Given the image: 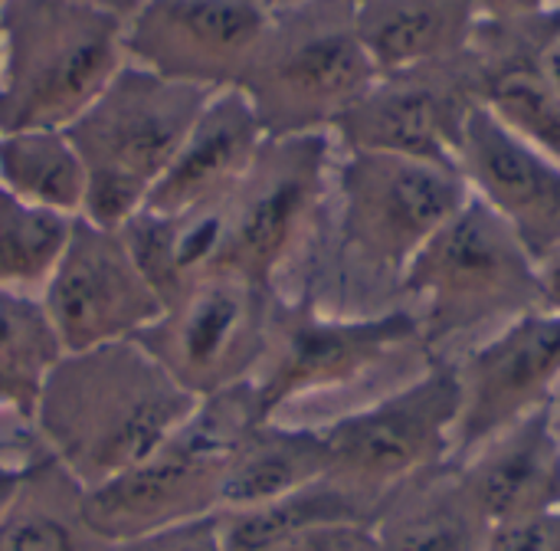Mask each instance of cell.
<instances>
[{
    "label": "cell",
    "instance_id": "6da1fadb",
    "mask_svg": "<svg viewBox=\"0 0 560 551\" xmlns=\"http://www.w3.org/2000/svg\"><path fill=\"white\" fill-rule=\"evenodd\" d=\"M466 197L469 184L456 164L338 151L322 217L282 296L328 315L404 306L413 256Z\"/></svg>",
    "mask_w": 560,
    "mask_h": 551
},
{
    "label": "cell",
    "instance_id": "7a4b0ae2",
    "mask_svg": "<svg viewBox=\"0 0 560 551\" xmlns=\"http://www.w3.org/2000/svg\"><path fill=\"white\" fill-rule=\"evenodd\" d=\"M194 407L197 398L128 338L66 352L39 381L33 424L43 454L92 490L151 457Z\"/></svg>",
    "mask_w": 560,
    "mask_h": 551
},
{
    "label": "cell",
    "instance_id": "3957f363",
    "mask_svg": "<svg viewBox=\"0 0 560 551\" xmlns=\"http://www.w3.org/2000/svg\"><path fill=\"white\" fill-rule=\"evenodd\" d=\"M404 306L417 312L423 345L443 365L456 342L495 335L512 319L545 309L538 263L476 194L413 256Z\"/></svg>",
    "mask_w": 560,
    "mask_h": 551
},
{
    "label": "cell",
    "instance_id": "277c9868",
    "mask_svg": "<svg viewBox=\"0 0 560 551\" xmlns=\"http://www.w3.org/2000/svg\"><path fill=\"white\" fill-rule=\"evenodd\" d=\"M125 20L85 0L0 3V135L69 128L125 66Z\"/></svg>",
    "mask_w": 560,
    "mask_h": 551
},
{
    "label": "cell",
    "instance_id": "5b68a950",
    "mask_svg": "<svg viewBox=\"0 0 560 551\" xmlns=\"http://www.w3.org/2000/svg\"><path fill=\"white\" fill-rule=\"evenodd\" d=\"M351 0L276 7L236 89L266 138L331 131L377 82Z\"/></svg>",
    "mask_w": 560,
    "mask_h": 551
},
{
    "label": "cell",
    "instance_id": "8992f818",
    "mask_svg": "<svg viewBox=\"0 0 560 551\" xmlns=\"http://www.w3.org/2000/svg\"><path fill=\"white\" fill-rule=\"evenodd\" d=\"M213 92L125 62L66 128L85 164L82 217L118 230L148 200Z\"/></svg>",
    "mask_w": 560,
    "mask_h": 551
},
{
    "label": "cell",
    "instance_id": "52a82bcc",
    "mask_svg": "<svg viewBox=\"0 0 560 551\" xmlns=\"http://www.w3.org/2000/svg\"><path fill=\"white\" fill-rule=\"evenodd\" d=\"M407 365H433L410 306L377 315H328L279 296L269 345L249 384L262 421H289L299 407L374 384Z\"/></svg>",
    "mask_w": 560,
    "mask_h": 551
},
{
    "label": "cell",
    "instance_id": "ba28073f",
    "mask_svg": "<svg viewBox=\"0 0 560 551\" xmlns=\"http://www.w3.org/2000/svg\"><path fill=\"white\" fill-rule=\"evenodd\" d=\"M256 424H262V414L249 381L200 398L187 424L151 457L82 490L85 523L98 539L118 546L144 532L220 513L226 460Z\"/></svg>",
    "mask_w": 560,
    "mask_h": 551
},
{
    "label": "cell",
    "instance_id": "9c48e42d",
    "mask_svg": "<svg viewBox=\"0 0 560 551\" xmlns=\"http://www.w3.org/2000/svg\"><path fill=\"white\" fill-rule=\"evenodd\" d=\"M335 158L331 131L266 138L220 200V240L210 269L282 296L322 217Z\"/></svg>",
    "mask_w": 560,
    "mask_h": 551
},
{
    "label": "cell",
    "instance_id": "30bf717a",
    "mask_svg": "<svg viewBox=\"0 0 560 551\" xmlns=\"http://www.w3.org/2000/svg\"><path fill=\"white\" fill-rule=\"evenodd\" d=\"M459 381L453 365H430L407 384L377 394L325 424L328 477L377 513L390 493L453 460Z\"/></svg>",
    "mask_w": 560,
    "mask_h": 551
},
{
    "label": "cell",
    "instance_id": "8fae6325",
    "mask_svg": "<svg viewBox=\"0 0 560 551\" xmlns=\"http://www.w3.org/2000/svg\"><path fill=\"white\" fill-rule=\"evenodd\" d=\"M276 306V289L210 269L187 283L135 342L200 401L253 381Z\"/></svg>",
    "mask_w": 560,
    "mask_h": 551
},
{
    "label": "cell",
    "instance_id": "7c38bea8",
    "mask_svg": "<svg viewBox=\"0 0 560 551\" xmlns=\"http://www.w3.org/2000/svg\"><path fill=\"white\" fill-rule=\"evenodd\" d=\"M482 105V66L456 56L381 72L368 95L331 128L338 151H384L456 164L469 115Z\"/></svg>",
    "mask_w": 560,
    "mask_h": 551
},
{
    "label": "cell",
    "instance_id": "4fadbf2b",
    "mask_svg": "<svg viewBox=\"0 0 560 551\" xmlns=\"http://www.w3.org/2000/svg\"><path fill=\"white\" fill-rule=\"evenodd\" d=\"M62 352L138 338L164 312L121 230L75 217L69 243L39 292Z\"/></svg>",
    "mask_w": 560,
    "mask_h": 551
},
{
    "label": "cell",
    "instance_id": "5bb4252c",
    "mask_svg": "<svg viewBox=\"0 0 560 551\" xmlns=\"http://www.w3.org/2000/svg\"><path fill=\"white\" fill-rule=\"evenodd\" d=\"M459 381V421L453 460L463 463L482 444L541 411L560 388V315L548 309L512 319L453 361Z\"/></svg>",
    "mask_w": 560,
    "mask_h": 551
},
{
    "label": "cell",
    "instance_id": "9a60e30c",
    "mask_svg": "<svg viewBox=\"0 0 560 551\" xmlns=\"http://www.w3.org/2000/svg\"><path fill=\"white\" fill-rule=\"evenodd\" d=\"M269 16L266 0H144L125 20V62L207 92L236 89Z\"/></svg>",
    "mask_w": 560,
    "mask_h": 551
},
{
    "label": "cell",
    "instance_id": "2e32d148",
    "mask_svg": "<svg viewBox=\"0 0 560 551\" xmlns=\"http://www.w3.org/2000/svg\"><path fill=\"white\" fill-rule=\"evenodd\" d=\"M456 168L489 210H495L535 263L560 250V161L512 131L479 105L456 148Z\"/></svg>",
    "mask_w": 560,
    "mask_h": 551
},
{
    "label": "cell",
    "instance_id": "e0dca14e",
    "mask_svg": "<svg viewBox=\"0 0 560 551\" xmlns=\"http://www.w3.org/2000/svg\"><path fill=\"white\" fill-rule=\"evenodd\" d=\"M456 483L486 526L560 513V444L548 404L466 457Z\"/></svg>",
    "mask_w": 560,
    "mask_h": 551
},
{
    "label": "cell",
    "instance_id": "ac0fdd59",
    "mask_svg": "<svg viewBox=\"0 0 560 551\" xmlns=\"http://www.w3.org/2000/svg\"><path fill=\"white\" fill-rule=\"evenodd\" d=\"M262 141L266 131L246 95L240 89L213 92L141 210L174 217L223 200Z\"/></svg>",
    "mask_w": 560,
    "mask_h": 551
},
{
    "label": "cell",
    "instance_id": "d6986e66",
    "mask_svg": "<svg viewBox=\"0 0 560 551\" xmlns=\"http://www.w3.org/2000/svg\"><path fill=\"white\" fill-rule=\"evenodd\" d=\"M322 477H328V444L322 427L262 421L233 447L226 460L220 513L272 503Z\"/></svg>",
    "mask_w": 560,
    "mask_h": 551
},
{
    "label": "cell",
    "instance_id": "ffe728a7",
    "mask_svg": "<svg viewBox=\"0 0 560 551\" xmlns=\"http://www.w3.org/2000/svg\"><path fill=\"white\" fill-rule=\"evenodd\" d=\"M351 7L381 72L456 56L476 30L472 0H351Z\"/></svg>",
    "mask_w": 560,
    "mask_h": 551
},
{
    "label": "cell",
    "instance_id": "44dd1931",
    "mask_svg": "<svg viewBox=\"0 0 560 551\" xmlns=\"http://www.w3.org/2000/svg\"><path fill=\"white\" fill-rule=\"evenodd\" d=\"M440 470L390 493L374 519L381 551H482L489 526L469 506L456 480Z\"/></svg>",
    "mask_w": 560,
    "mask_h": 551
},
{
    "label": "cell",
    "instance_id": "7402d4cb",
    "mask_svg": "<svg viewBox=\"0 0 560 551\" xmlns=\"http://www.w3.org/2000/svg\"><path fill=\"white\" fill-rule=\"evenodd\" d=\"M0 551H112L82 513V486L49 457L36 460L0 513Z\"/></svg>",
    "mask_w": 560,
    "mask_h": 551
},
{
    "label": "cell",
    "instance_id": "603a6c76",
    "mask_svg": "<svg viewBox=\"0 0 560 551\" xmlns=\"http://www.w3.org/2000/svg\"><path fill=\"white\" fill-rule=\"evenodd\" d=\"M0 187L33 207L82 217L89 181L66 128H26L0 135Z\"/></svg>",
    "mask_w": 560,
    "mask_h": 551
},
{
    "label": "cell",
    "instance_id": "cb8c5ba5",
    "mask_svg": "<svg viewBox=\"0 0 560 551\" xmlns=\"http://www.w3.org/2000/svg\"><path fill=\"white\" fill-rule=\"evenodd\" d=\"M374 519H377V509L358 493L335 483L331 477H322L289 496H279L253 509L220 513L226 551L266 549L272 542H282L289 536H299L318 526H341V523L374 526Z\"/></svg>",
    "mask_w": 560,
    "mask_h": 551
},
{
    "label": "cell",
    "instance_id": "d4e9b609",
    "mask_svg": "<svg viewBox=\"0 0 560 551\" xmlns=\"http://www.w3.org/2000/svg\"><path fill=\"white\" fill-rule=\"evenodd\" d=\"M476 59L482 66V105L525 141L560 161V95L541 69V56L499 53Z\"/></svg>",
    "mask_w": 560,
    "mask_h": 551
},
{
    "label": "cell",
    "instance_id": "484cf974",
    "mask_svg": "<svg viewBox=\"0 0 560 551\" xmlns=\"http://www.w3.org/2000/svg\"><path fill=\"white\" fill-rule=\"evenodd\" d=\"M75 217L33 207L0 187V289L39 296L49 283Z\"/></svg>",
    "mask_w": 560,
    "mask_h": 551
},
{
    "label": "cell",
    "instance_id": "4316f807",
    "mask_svg": "<svg viewBox=\"0 0 560 551\" xmlns=\"http://www.w3.org/2000/svg\"><path fill=\"white\" fill-rule=\"evenodd\" d=\"M62 355L39 296L0 289V378L39 388Z\"/></svg>",
    "mask_w": 560,
    "mask_h": 551
},
{
    "label": "cell",
    "instance_id": "83f0119b",
    "mask_svg": "<svg viewBox=\"0 0 560 551\" xmlns=\"http://www.w3.org/2000/svg\"><path fill=\"white\" fill-rule=\"evenodd\" d=\"M36 394L39 388L0 378V463L30 467L46 457L33 424Z\"/></svg>",
    "mask_w": 560,
    "mask_h": 551
},
{
    "label": "cell",
    "instance_id": "f1b7e54d",
    "mask_svg": "<svg viewBox=\"0 0 560 551\" xmlns=\"http://www.w3.org/2000/svg\"><path fill=\"white\" fill-rule=\"evenodd\" d=\"M112 551H226L223 549V523H220V513L200 516L190 523H177L158 532L125 539L112 546Z\"/></svg>",
    "mask_w": 560,
    "mask_h": 551
},
{
    "label": "cell",
    "instance_id": "f546056e",
    "mask_svg": "<svg viewBox=\"0 0 560 551\" xmlns=\"http://www.w3.org/2000/svg\"><path fill=\"white\" fill-rule=\"evenodd\" d=\"M256 551H381V542L374 526L341 523V526H318Z\"/></svg>",
    "mask_w": 560,
    "mask_h": 551
},
{
    "label": "cell",
    "instance_id": "4dcf8cb0",
    "mask_svg": "<svg viewBox=\"0 0 560 551\" xmlns=\"http://www.w3.org/2000/svg\"><path fill=\"white\" fill-rule=\"evenodd\" d=\"M482 551H560V513L489 526Z\"/></svg>",
    "mask_w": 560,
    "mask_h": 551
},
{
    "label": "cell",
    "instance_id": "1f68e13d",
    "mask_svg": "<svg viewBox=\"0 0 560 551\" xmlns=\"http://www.w3.org/2000/svg\"><path fill=\"white\" fill-rule=\"evenodd\" d=\"M560 7V0H472L476 23H502V20H525Z\"/></svg>",
    "mask_w": 560,
    "mask_h": 551
},
{
    "label": "cell",
    "instance_id": "d6a6232c",
    "mask_svg": "<svg viewBox=\"0 0 560 551\" xmlns=\"http://www.w3.org/2000/svg\"><path fill=\"white\" fill-rule=\"evenodd\" d=\"M538 276H541V302H545V309L560 315V250L538 263Z\"/></svg>",
    "mask_w": 560,
    "mask_h": 551
},
{
    "label": "cell",
    "instance_id": "836d02e7",
    "mask_svg": "<svg viewBox=\"0 0 560 551\" xmlns=\"http://www.w3.org/2000/svg\"><path fill=\"white\" fill-rule=\"evenodd\" d=\"M30 467H33V463H30ZM30 467L0 463V513H3V506L13 500V493H16V486H20V480H23V473H26Z\"/></svg>",
    "mask_w": 560,
    "mask_h": 551
},
{
    "label": "cell",
    "instance_id": "e575fe53",
    "mask_svg": "<svg viewBox=\"0 0 560 551\" xmlns=\"http://www.w3.org/2000/svg\"><path fill=\"white\" fill-rule=\"evenodd\" d=\"M541 69H545V76H548V82H551V89L560 95V36L545 49V56H541Z\"/></svg>",
    "mask_w": 560,
    "mask_h": 551
},
{
    "label": "cell",
    "instance_id": "d590c367",
    "mask_svg": "<svg viewBox=\"0 0 560 551\" xmlns=\"http://www.w3.org/2000/svg\"><path fill=\"white\" fill-rule=\"evenodd\" d=\"M85 3H95V7H102V10H108V13H115V16H121V20H128L144 0H85Z\"/></svg>",
    "mask_w": 560,
    "mask_h": 551
},
{
    "label": "cell",
    "instance_id": "8d00e7d4",
    "mask_svg": "<svg viewBox=\"0 0 560 551\" xmlns=\"http://www.w3.org/2000/svg\"><path fill=\"white\" fill-rule=\"evenodd\" d=\"M548 417H551V431H555V437H558L560 444V388L555 391V398L548 401Z\"/></svg>",
    "mask_w": 560,
    "mask_h": 551
},
{
    "label": "cell",
    "instance_id": "74e56055",
    "mask_svg": "<svg viewBox=\"0 0 560 551\" xmlns=\"http://www.w3.org/2000/svg\"><path fill=\"white\" fill-rule=\"evenodd\" d=\"M266 3L276 10V7H292V3H305V0H266Z\"/></svg>",
    "mask_w": 560,
    "mask_h": 551
},
{
    "label": "cell",
    "instance_id": "f35d334b",
    "mask_svg": "<svg viewBox=\"0 0 560 551\" xmlns=\"http://www.w3.org/2000/svg\"><path fill=\"white\" fill-rule=\"evenodd\" d=\"M0 3H3V0H0Z\"/></svg>",
    "mask_w": 560,
    "mask_h": 551
}]
</instances>
